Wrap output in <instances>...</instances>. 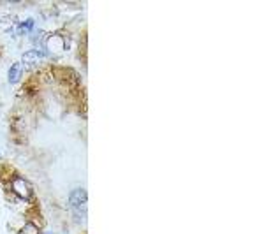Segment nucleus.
Segmentation results:
<instances>
[{
	"mask_svg": "<svg viewBox=\"0 0 264 234\" xmlns=\"http://www.w3.org/2000/svg\"><path fill=\"white\" fill-rule=\"evenodd\" d=\"M13 190L21 199H30L32 197V190L29 187V183H27L25 180H21V178H16L13 181Z\"/></svg>",
	"mask_w": 264,
	"mask_h": 234,
	"instance_id": "7ed1b4c3",
	"label": "nucleus"
},
{
	"mask_svg": "<svg viewBox=\"0 0 264 234\" xmlns=\"http://www.w3.org/2000/svg\"><path fill=\"white\" fill-rule=\"evenodd\" d=\"M71 206L74 208H79V212H85V204H86V192L83 189H76L71 192Z\"/></svg>",
	"mask_w": 264,
	"mask_h": 234,
	"instance_id": "f03ea898",
	"label": "nucleus"
},
{
	"mask_svg": "<svg viewBox=\"0 0 264 234\" xmlns=\"http://www.w3.org/2000/svg\"><path fill=\"white\" fill-rule=\"evenodd\" d=\"M42 60V53L41 51H37V50H30V51H27L25 55H23V63H25L29 69H32V67H37L39 63H41ZM21 63V65H23Z\"/></svg>",
	"mask_w": 264,
	"mask_h": 234,
	"instance_id": "20e7f679",
	"label": "nucleus"
},
{
	"mask_svg": "<svg viewBox=\"0 0 264 234\" xmlns=\"http://www.w3.org/2000/svg\"><path fill=\"white\" fill-rule=\"evenodd\" d=\"M34 30V19H27L25 23L18 25V32L19 34H25V32H32Z\"/></svg>",
	"mask_w": 264,
	"mask_h": 234,
	"instance_id": "0eeeda50",
	"label": "nucleus"
},
{
	"mask_svg": "<svg viewBox=\"0 0 264 234\" xmlns=\"http://www.w3.org/2000/svg\"><path fill=\"white\" fill-rule=\"evenodd\" d=\"M21 74H23V65L21 63H13L9 69V81L11 83H18L21 79Z\"/></svg>",
	"mask_w": 264,
	"mask_h": 234,
	"instance_id": "39448f33",
	"label": "nucleus"
},
{
	"mask_svg": "<svg viewBox=\"0 0 264 234\" xmlns=\"http://www.w3.org/2000/svg\"><path fill=\"white\" fill-rule=\"evenodd\" d=\"M44 48H46V53L51 57H60L65 50V42L63 37L60 34H50L44 41Z\"/></svg>",
	"mask_w": 264,
	"mask_h": 234,
	"instance_id": "f257e3e1",
	"label": "nucleus"
},
{
	"mask_svg": "<svg viewBox=\"0 0 264 234\" xmlns=\"http://www.w3.org/2000/svg\"><path fill=\"white\" fill-rule=\"evenodd\" d=\"M18 234H39V227L35 224H32V222H29V224H25L19 229Z\"/></svg>",
	"mask_w": 264,
	"mask_h": 234,
	"instance_id": "423d86ee",
	"label": "nucleus"
}]
</instances>
